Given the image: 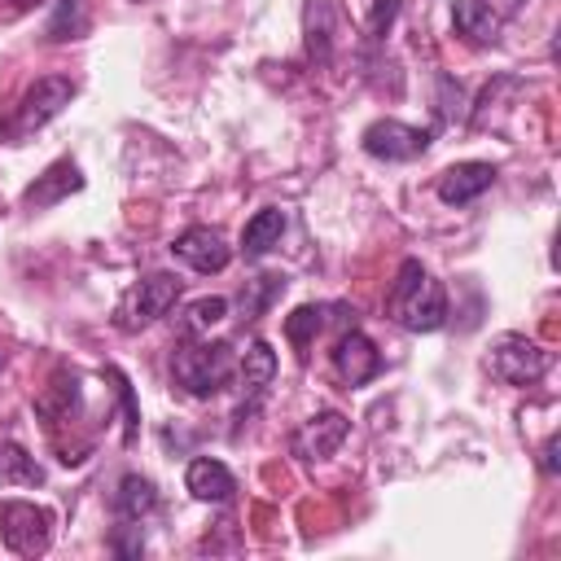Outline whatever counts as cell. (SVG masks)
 Returning <instances> with one entry per match:
<instances>
[{
    "instance_id": "5bb4252c",
    "label": "cell",
    "mask_w": 561,
    "mask_h": 561,
    "mask_svg": "<svg viewBox=\"0 0 561 561\" xmlns=\"http://www.w3.org/2000/svg\"><path fill=\"white\" fill-rule=\"evenodd\" d=\"M184 486H188L197 500H206V504H224V500H232V491H237L228 465H219V460H210V456H197V460L188 465Z\"/></svg>"
},
{
    "instance_id": "f546056e",
    "label": "cell",
    "mask_w": 561,
    "mask_h": 561,
    "mask_svg": "<svg viewBox=\"0 0 561 561\" xmlns=\"http://www.w3.org/2000/svg\"><path fill=\"white\" fill-rule=\"evenodd\" d=\"M39 0H0V9L9 13V18H18V13H31Z\"/></svg>"
},
{
    "instance_id": "8992f818",
    "label": "cell",
    "mask_w": 561,
    "mask_h": 561,
    "mask_svg": "<svg viewBox=\"0 0 561 561\" xmlns=\"http://www.w3.org/2000/svg\"><path fill=\"white\" fill-rule=\"evenodd\" d=\"M0 539L18 557H39L53 539V513L31 500H4L0 504Z\"/></svg>"
},
{
    "instance_id": "7a4b0ae2",
    "label": "cell",
    "mask_w": 561,
    "mask_h": 561,
    "mask_svg": "<svg viewBox=\"0 0 561 561\" xmlns=\"http://www.w3.org/2000/svg\"><path fill=\"white\" fill-rule=\"evenodd\" d=\"M70 96H75V79H66V75H44V79H35V83L18 96V105L0 118V140H4V145H26L39 127H48V123L70 105Z\"/></svg>"
},
{
    "instance_id": "44dd1931",
    "label": "cell",
    "mask_w": 561,
    "mask_h": 561,
    "mask_svg": "<svg viewBox=\"0 0 561 561\" xmlns=\"http://www.w3.org/2000/svg\"><path fill=\"white\" fill-rule=\"evenodd\" d=\"M88 31V9H83V0H57V9H53V18H48V39L53 44H61V39H79Z\"/></svg>"
},
{
    "instance_id": "277c9868",
    "label": "cell",
    "mask_w": 561,
    "mask_h": 561,
    "mask_svg": "<svg viewBox=\"0 0 561 561\" xmlns=\"http://www.w3.org/2000/svg\"><path fill=\"white\" fill-rule=\"evenodd\" d=\"M175 298H180V276H171V272H149L140 285L127 289V298L118 302L114 324H118L123 333H136V329L153 324L158 316H167V311L175 307Z\"/></svg>"
},
{
    "instance_id": "9a60e30c",
    "label": "cell",
    "mask_w": 561,
    "mask_h": 561,
    "mask_svg": "<svg viewBox=\"0 0 561 561\" xmlns=\"http://www.w3.org/2000/svg\"><path fill=\"white\" fill-rule=\"evenodd\" d=\"M451 26H456V35H460L465 44H473V48H486V44L500 39V18H495L482 0H456Z\"/></svg>"
},
{
    "instance_id": "52a82bcc",
    "label": "cell",
    "mask_w": 561,
    "mask_h": 561,
    "mask_svg": "<svg viewBox=\"0 0 561 561\" xmlns=\"http://www.w3.org/2000/svg\"><path fill=\"white\" fill-rule=\"evenodd\" d=\"M430 140H434L430 127H412L399 118H377L364 127V153H373L381 162H412L430 149Z\"/></svg>"
},
{
    "instance_id": "8fae6325",
    "label": "cell",
    "mask_w": 561,
    "mask_h": 561,
    "mask_svg": "<svg viewBox=\"0 0 561 561\" xmlns=\"http://www.w3.org/2000/svg\"><path fill=\"white\" fill-rule=\"evenodd\" d=\"M333 373L342 377L346 390H351V386H364V381H373V377L381 373V355H377V346H373L359 329H351V333H342L337 346H333Z\"/></svg>"
},
{
    "instance_id": "5b68a950",
    "label": "cell",
    "mask_w": 561,
    "mask_h": 561,
    "mask_svg": "<svg viewBox=\"0 0 561 561\" xmlns=\"http://www.w3.org/2000/svg\"><path fill=\"white\" fill-rule=\"evenodd\" d=\"M486 373L504 386H535L548 373V351L522 333H504L486 351Z\"/></svg>"
},
{
    "instance_id": "4fadbf2b",
    "label": "cell",
    "mask_w": 561,
    "mask_h": 561,
    "mask_svg": "<svg viewBox=\"0 0 561 561\" xmlns=\"http://www.w3.org/2000/svg\"><path fill=\"white\" fill-rule=\"evenodd\" d=\"M83 188V171L70 162V158H57L44 175H35V184L22 193V202L31 206V210H44V206H57V202H66L70 193H79Z\"/></svg>"
},
{
    "instance_id": "3957f363",
    "label": "cell",
    "mask_w": 561,
    "mask_h": 561,
    "mask_svg": "<svg viewBox=\"0 0 561 561\" xmlns=\"http://www.w3.org/2000/svg\"><path fill=\"white\" fill-rule=\"evenodd\" d=\"M171 377L184 394L210 399L232 377V346L228 342H180L171 355Z\"/></svg>"
},
{
    "instance_id": "4316f807",
    "label": "cell",
    "mask_w": 561,
    "mask_h": 561,
    "mask_svg": "<svg viewBox=\"0 0 561 561\" xmlns=\"http://www.w3.org/2000/svg\"><path fill=\"white\" fill-rule=\"evenodd\" d=\"M438 92H443V96H438V114L451 123V118L460 114V110H456V105H460V88H456V83L443 75V79H438Z\"/></svg>"
},
{
    "instance_id": "30bf717a",
    "label": "cell",
    "mask_w": 561,
    "mask_h": 561,
    "mask_svg": "<svg viewBox=\"0 0 561 561\" xmlns=\"http://www.w3.org/2000/svg\"><path fill=\"white\" fill-rule=\"evenodd\" d=\"M171 254H175L180 263H188L193 272H202V276L224 272V267H228V259H232L228 241H224L215 228H184V232L171 241Z\"/></svg>"
},
{
    "instance_id": "f1b7e54d",
    "label": "cell",
    "mask_w": 561,
    "mask_h": 561,
    "mask_svg": "<svg viewBox=\"0 0 561 561\" xmlns=\"http://www.w3.org/2000/svg\"><path fill=\"white\" fill-rule=\"evenodd\" d=\"M539 465H543V473H557V434L543 443V451H539Z\"/></svg>"
},
{
    "instance_id": "ffe728a7",
    "label": "cell",
    "mask_w": 561,
    "mask_h": 561,
    "mask_svg": "<svg viewBox=\"0 0 561 561\" xmlns=\"http://www.w3.org/2000/svg\"><path fill=\"white\" fill-rule=\"evenodd\" d=\"M320 329H324V307H316V302H302L285 316V337L298 346V355H307V346L320 337Z\"/></svg>"
},
{
    "instance_id": "603a6c76",
    "label": "cell",
    "mask_w": 561,
    "mask_h": 561,
    "mask_svg": "<svg viewBox=\"0 0 561 561\" xmlns=\"http://www.w3.org/2000/svg\"><path fill=\"white\" fill-rule=\"evenodd\" d=\"M224 316H228V298H197V302L184 307V316H180V333H184V337L206 333V329L219 324Z\"/></svg>"
},
{
    "instance_id": "d4e9b609",
    "label": "cell",
    "mask_w": 561,
    "mask_h": 561,
    "mask_svg": "<svg viewBox=\"0 0 561 561\" xmlns=\"http://www.w3.org/2000/svg\"><path fill=\"white\" fill-rule=\"evenodd\" d=\"M399 9H403V0H377L373 13H368V39H386L394 18H399Z\"/></svg>"
},
{
    "instance_id": "484cf974",
    "label": "cell",
    "mask_w": 561,
    "mask_h": 561,
    "mask_svg": "<svg viewBox=\"0 0 561 561\" xmlns=\"http://www.w3.org/2000/svg\"><path fill=\"white\" fill-rule=\"evenodd\" d=\"M110 381L118 386V394H123V412H127V425H123V438H127V443H136V421H140V416H136V408H131V386H127V377H123L118 368H110Z\"/></svg>"
},
{
    "instance_id": "ba28073f",
    "label": "cell",
    "mask_w": 561,
    "mask_h": 561,
    "mask_svg": "<svg viewBox=\"0 0 561 561\" xmlns=\"http://www.w3.org/2000/svg\"><path fill=\"white\" fill-rule=\"evenodd\" d=\"M302 35H307V57L316 66H329L342 48L346 35V13L337 0H307L302 9Z\"/></svg>"
},
{
    "instance_id": "7c38bea8",
    "label": "cell",
    "mask_w": 561,
    "mask_h": 561,
    "mask_svg": "<svg viewBox=\"0 0 561 561\" xmlns=\"http://www.w3.org/2000/svg\"><path fill=\"white\" fill-rule=\"evenodd\" d=\"M495 184V167L491 162H456V167H447L443 175H438V197L447 202V206H469L473 197H482L486 188Z\"/></svg>"
},
{
    "instance_id": "6da1fadb",
    "label": "cell",
    "mask_w": 561,
    "mask_h": 561,
    "mask_svg": "<svg viewBox=\"0 0 561 561\" xmlns=\"http://www.w3.org/2000/svg\"><path fill=\"white\" fill-rule=\"evenodd\" d=\"M386 316L408 333H434L447 324V294L443 285L421 267V259H403L399 276L386 298Z\"/></svg>"
},
{
    "instance_id": "e0dca14e",
    "label": "cell",
    "mask_w": 561,
    "mask_h": 561,
    "mask_svg": "<svg viewBox=\"0 0 561 561\" xmlns=\"http://www.w3.org/2000/svg\"><path fill=\"white\" fill-rule=\"evenodd\" d=\"M153 508H158L153 482L140 478V473H127V478L118 482V491H114V513H118L123 522H140V517H149Z\"/></svg>"
},
{
    "instance_id": "ac0fdd59",
    "label": "cell",
    "mask_w": 561,
    "mask_h": 561,
    "mask_svg": "<svg viewBox=\"0 0 561 561\" xmlns=\"http://www.w3.org/2000/svg\"><path fill=\"white\" fill-rule=\"evenodd\" d=\"M280 232H285V215H280L276 206L259 210V215L245 224V232H241V254H245V259H263V254L280 241Z\"/></svg>"
},
{
    "instance_id": "7402d4cb",
    "label": "cell",
    "mask_w": 561,
    "mask_h": 561,
    "mask_svg": "<svg viewBox=\"0 0 561 561\" xmlns=\"http://www.w3.org/2000/svg\"><path fill=\"white\" fill-rule=\"evenodd\" d=\"M75 399H79V381H75V377H57V381L35 399V408H39V416H48V425H57L61 416H70Z\"/></svg>"
},
{
    "instance_id": "2e32d148",
    "label": "cell",
    "mask_w": 561,
    "mask_h": 561,
    "mask_svg": "<svg viewBox=\"0 0 561 561\" xmlns=\"http://www.w3.org/2000/svg\"><path fill=\"white\" fill-rule=\"evenodd\" d=\"M272 377H276V351H272L263 337H254V342L245 346V355H241V373H237L241 394L250 399V408H254L259 394L272 386Z\"/></svg>"
},
{
    "instance_id": "cb8c5ba5",
    "label": "cell",
    "mask_w": 561,
    "mask_h": 561,
    "mask_svg": "<svg viewBox=\"0 0 561 561\" xmlns=\"http://www.w3.org/2000/svg\"><path fill=\"white\" fill-rule=\"evenodd\" d=\"M276 294H285V276H259L254 285H245V294H241V307H245V316L254 320Z\"/></svg>"
},
{
    "instance_id": "83f0119b",
    "label": "cell",
    "mask_w": 561,
    "mask_h": 561,
    "mask_svg": "<svg viewBox=\"0 0 561 561\" xmlns=\"http://www.w3.org/2000/svg\"><path fill=\"white\" fill-rule=\"evenodd\" d=\"M482 4H486V9H491V13L500 18V22H504V18H513V13H517V9L526 4V0H482Z\"/></svg>"
},
{
    "instance_id": "9c48e42d",
    "label": "cell",
    "mask_w": 561,
    "mask_h": 561,
    "mask_svg": "<svg viewBox=\"0 0 561 561\" xmlns=\"http://www.w3.org/2000/svg\"><path fill=\"white\" fill-rule=\"evenodd\" d=\"M346 434H351V425H346L342 412H316V416H307V421L289 434V451H294L298 460H329V456L346 443Z\"/></svg>"
},
{
    "instance_id": "d6986e66",
    "label": "cell",
    "mask_w": 561,
    "mask_h": 561,
    "mask_svg": "<svg viewBox=\"0 0 561 561\" xmlns=\"http://www.w3.org/2000/svg\"><path fill=\"white\" fill-rule=\"evenodd\" d=\"M39 482H44L39 460L18 443H0V486H39Z\"/></svg>"
}]
</instances>
